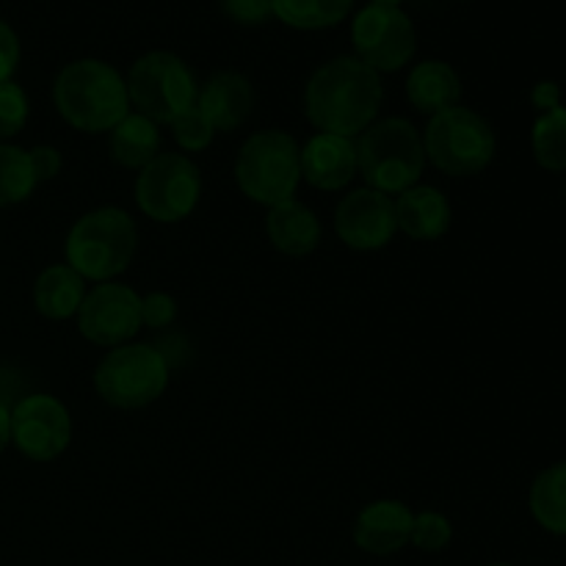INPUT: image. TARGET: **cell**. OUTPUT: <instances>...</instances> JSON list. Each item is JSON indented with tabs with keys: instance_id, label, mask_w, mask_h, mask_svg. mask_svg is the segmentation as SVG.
Masks as SVG:
<instances>
[{
	"instance_id": "cell-21",
	"label": "cell",
	"mask_w": 566,
	"mask_h": 566,
	"mask_svg": "<svg viewBox=\"0 0 566 566\" xmlns=\"http://www.w3.org/2000/svg\"><path fill=\"white\" fill-rule=\"evenodd\" d=\"M111 158L125 169H138L149 164L160 155V130L153 119L147 116L130 114L111 130Z\"/></svg>"
},
{
	"instance_id": "cell-23",
	"label": "cell",
	"mask_w": 566,
	"mask_h": 566,
	"mask_svg": "<svg viewBox=\"0 0 566 566\" xmlns=\"http://www.w3.org/2000/svg\"><path fill=\"white\" fill-rule=\"evenodd\" d=\"M354 0H274V17L296 31L335 28L352 14Z\"/></svg>"
},
{
	"instance_id": "cell-27",
	"label": "cell",
	"mask_w": 566,
	"mask_h": 566,
	"mask_svg": "<svg viewBox=\"0 0 566 566\" xmlns=\"http://www.w3.org/2000/svg\"><path fill=\"white\" fill-rule=\"evenodd\" d=\"M453 539V525L446 514L440 512H420L415 514L412 536L409 545L418 547L420 553H442Z\"/></svg>"
},
{
	"instance_id": "cell-1",
	"label": "cell",
	"mask_w": 566,
	"mask_h": 566,
	"mask_svg": "<svg viewBox=\"0 0 566 566\" xmlns=\"http://www.w3.org/2000/svg\"><path fill=\"white\" fill-rule=\"evenodd\" d=\"M385 103L381 75L357 55H337L310 75L304 114L318 133L354 138L368 130Z\"/></svg>"
},
{
	"instance_id": "cell-3",
	"label": "cell",
	"mask_w": 566,
	"mask_h": 566,
	"mask_svg": "<svg viewBox=\"0 0 566 566\" xmlns=\"http://www.w3.org/2000/svg\"><path fill=\"white\" fill-rule=\"evenodd\" d=\"M138 247V230L130 213L114 205L88 210L66 232V265L75 269L86 282H114Z\"/></svg>"
},
{
	"instance_id": "cell-24",
	"label": "cell",
	"mask_w": 566,
	"mask_h": 566,
	"mask_svg": "<svg viewBox=\"0 0 566 566\" xmlns=\"http://www.w3.org/2000/svg\"><path fill=\"white\" fill-rule=\"evenodd\" d=\"M531 147H534V158L542 169H566V108L562 103L542 111L531 130Z\"/></svg>"
},
{
	"instance_id": "cell-30",
	"label": "cell",
	"mask_w": 566,
	"mask_h": 566,
	"mask_svg": "<svg viewBox=\"0 0 566 566\" xmlns=\"http://www.w3.org/2000/svg\"><path fill=\"white\" fill-rule=\"evenodd\" d=\"M177 318V302L175 296L164 291H155L142 296V324L149 329H166L175 324Z\"/></svg>"
},
{
	"instance_id": "cell-33",
	"label": "cell",
	"mask_w": 566,
	"mask_h": 566,
	"mask_svg": "<svg viewBox=\"0 0 566 566\" xmlns=\"http://www.w3.org/2000/svg\"><path fill=\"white\" fill-rule=\"evenodd\" d=\"M558 97H562V92H558L556 83L551 81H542L539 86L534 88V94H531V99H534V105L539 111H547L553 108V105H558Z\"/></svg>"
},
{
	"instance_id": "cell-2",
	"label": "cell",
	"mask_w": 566,
	"mask_h": 566,
	"mask_svg": "<svg viewBox=\"0 0 566 566\" xmlns=\"http://www.w3.org/2000/svg\"><path fill=\"white\" fill-rule=\"evenodd\" d=\"M61 119L81 133H111L127 114V83L116 66L99 59L70 61L53 81Z\"/></svg>"
},
{
	"instance_id": "cell-26",
	"label": "cell",
	"mask_w": 566,
	"mask_h": 566,
	"mask_svg": "<svg viewBox=\"0 0 566 566\" xmlns=\"http://www.w3.org/2000/svg\"><path fill=\"white\" fill-rule=\"evenodd\" d=\"M171 136H175V144L186 153H202V149L210 147L216 136V127L210 125L208 116L193 105V108L182 111L175 122H171Z\"/></svg>"
},
{
	"instance_id": "cell-4",
	"label": "cell",
	"mask_w": 566,
	"mask_h": 566,
	"mask_svg": "<svg viewBox=\"0 0 566 566\" xmlns=\"http://www.w3.org/2000/svg\"><path fill=\"white\" fill-rule=\"evenodd\" d=\"M357 166L368 188L398 197L423 177V136L403 116L374 122L357 136Z\"/></svg>"
},
{
	"instance_id": "cell-34",
	"label": "cell",
	"mask_w": 566,
	"mask_h": 566,
	"mask_svg": "<svg viewBox=\"0 0 566 566\" xmlns=\"http://www.w3.org/2000/svg\"><path fill=\"white\" fill-rule=\"evenodd\" d=\"M11 442V409L0 401V453L9 448Z\"/></svg>"
},
{
	"instance_id": "cell-35",
	"label": "cell",
	"mask_w": 566,
	"mask_h": 566,
	"mask_svg": "<svg viewBox=\"0 0 566 566\" xmlns=\"http://www.w3.org/2000/svg\"><path fill=\"white\" fill-rule=\"evenodd\" d=\"M370 6H387V9H401L403 0H370Z\"/></svg>"
},
{
	"instance_id": "cell-6",
	"label": "cell",
	"mask_w": 566,
	"mask_h": 566,
	"mask_svg": "<svg viewBox=\"0 0 566 566\" xmlns=\"http://www.w3.org/2000/svg\"><path fill=\"white\" fill-rule=\"evenodd\" d=\"M426 164L448 177L481 175L492 164L497 149L490 122L464 105L434 114L423 133Z\"/></svg>"
},
{
	"instance_id": "cell-12",
	"label": "cell",
	"mask_w": 566,
	"mask_h": 566,
	"mask_svg": "<svg viewBox=\"0 0 566 566\" xmlns=\"http://www.w3.org/2000/svg\"><path fill=\"white\" fill-rule=\"evenodd\" d=\"M11 442L31 462H53L70 448V409L48 392L25 396L11 407Z\"/></svg>"
},
{
	"instance_id": "cell-25",
	"label": "cell",
	"mask_w": 566,
	"mask_h": 566,
	"mask_svg": "<svg viewBox=\"0 0 566 566\" xmlns=\"http://www.w3.org/2000/svg\"><path fill=\"white\" fill-rule=\"evenodd\" d=\"M36 186L28 149L0 142V208L25 202L36 191Z\"/></svg>"
},
{
	"instance_id": "cell-28",
	"label": "cell",
	"mask_w": 566,
	"mask_h": 566,
	"mask_svg": "<svg viewBox=\"0 0 566 566\" xmlns=\"http://www.w3.org/2000/svg\"><path fill=\"white\" fill-rule=\"evenodd\" d=\"M28 94L14 81L0 83V142H9L11 136L25 127L28 122Z\"/></svg>"
},
{
	"instance_id": "cell-16",
	"label": "cell",
	"mask_w": 566,
	"mask_h": 566,
	"mask_svg": "<svg viewBox=\"0 0 566 566\" xmlns=\"http://www.w3.org/2000/svg\"><path fill=\"white\" fill-rule=\"evenodd\" d=\"M197 108L221 133L238 130L254 111V86L235 70H221L199 86Z\"/></svg>"
},
{
	"instance_id": "cell-15",
	"label": "cell",
	"mask_w": 566,
	"mask_h": 566,
	"mask_svg": "<svg viewBox=\"0 0 566 566\" xmlns=\"http://www.w3.org/2000/svg\"><path fill=\"white\" fill-rule=\"evenodd\" d=\"M359 175L357 142L335 133H315L302 147V180L318 191H343Z\"/></svg>"
},
{
	"instance_id": "cell-18",
	"label": "cell",
	"mask_w": 566,
	"mask_h": 566,
	"mask_svg": "<svg viewBox=\"0 0 566 566\" xmlns=\"http://www.w3.org/2000/svg\"><path fill=\"white\" fill-rule=\"evenodd\" d=\"M265 232L276 252L287 254V258H307L318 249L321 221L313 210L298 199H287V202L269 208L265 216Z\"/></svg>"
},
{
	"instance_id": "cell-10",
	"label": "cell",
	"mask_w": 566,
	"mask_h": 566,
	"mask_svg": "<svg viewBox=\"0 0 566 566\" xmlns=\"http://www.w3.org/2000/svg\"><path fill=\"white\" fill-rule=\"evenodd\" d=\"M354 53L370 70L398 72L415 59L418 50V31L403 9L387 6H365L352 22Z\"/></svg>"
},
{
	"instance_id": "cell-36",
	"label": "cell",
	"mask_w": 566,
	"mask_h": 566,
	"mask_svg": "<svg viewBox=\"0 0 566 566\" xmlns=\"http://www.w3.org/2000/svg\"><path fill=\"white\" fill-rule=\"evenodd\" d=\"M486 566H514V564H503V562H497V564H486Z\"/></svg>"
},
{
	"instance_id": "cell-9",
	"label": "cell",
	"mask_w": 566,
	"mask_h": 566,
	"mask_svg": "<svg viewBox=\"0 0 566 566\" xmlns=\"http://www.w3.org/2000/svg\"><path fill=\"white\" fill-rule=\"evenodd\" d=\"M202 197L199 166L182 153H160L136 177V205L158 224H177L197 210Z\"/></svg>"
},
{
	"instance_id": "cell-13",
	"label": "cell",
	"mask_w": 566,
	"mask_h": 566,
	"mask_svg": "<svg viewBox=\"0 0 566 566\" xmlns=\"http://www.w3.org/2000/svg\"><path fill=\"white\" fill-rule=\"evenodd\" d=\"M335 232L348 249L379 252L396 238V202L376 188H357L335 210Z\"/></svg>"
},
{
	"instance_id": "cell-8",
	"label": "cell",
	"mask_w": 566,
	"mask_h": 566,
	"mask_svg": "<svg viewBox=\"0 0 566 566\" xmlns=\"http://www.w3.org/2000/svg\"><path fill=\"white\" fill-rule=\"evenodd\" d=\"M125 83L136 114L147 116L155 125H171L182 111L197 105V77L191 66L169 50H149L136 59Z\"/></svg>"
},
{
	"instance_id": "cell-29",
	"label": "cell",
	"mask_w": 566,
	"mask_h": 566,
	"mask_svg": "<svg viewBox=\"0 0 566 566\" xmlns=\"http://www.w3.org/2000/svg\"><path fill=\"white\" fill-rule=\"evenodd\" d=\"M221 11L238 25H263L274 17V0H219Z\"/></svg>"
},
{
	"instance_id": "cell-5",
	"label": "cell",
	"mask_w": 566,
	"mask_h": 566,
	"mask_svg": "<svg viewBox=\"0 0 566 566\" xmlns=\"http://www.w3.org/2000/svg\"><path fill=\"white\" fill-rule=\"evenodd\" d=\"M235 182L252 202L274 205L296 199L302 182V147L285 130H260L243 142L235 158Z\"/></svg>"
},
{
	"instance_id": "cell-19",
	"label": "cell",
	"mask_w": 566,
	"mask_h": 566,
	"mask_svg": "<svg viewBox=\"0 0 566 566\" xmlns=\"http://www.w3.org/2000/svg\"><path fill=\"white\" fill-rule=\"evenodd\" d=\"M407 99L415 111L426 116L442 114L462 99V81L448 61L426 59L415 64L407 75Z\"/></svg>"
},
{
	"instance_id": "cell-32",
	"label": "cell",
	"mask_w": 566,
	"mask_h": 566,
	"mask_svg": "<svg viewBox=\"0 0 566 566\" xmlns=\"http://www.w3.org/2000/svg\"><path fill=\"white\" fill-rule=\"evenodd\" d=\"M28 158H31V169L36 175V182L53 180L61 171V164H64L59 149L50 147V144H39V147L28 149Z\"/></svg>"
},
{
	"instance_id": "cell-17",
	"label": "cell",
	"mask_w": 566,
	"mask_h": 566,
	"mask_svg": "<svg viewBox=\"0 0 566 566\" xmlns=\"http://www.w3.org/2000/svg\"><path fill=\"white\" fill-rule=\"evenodd\" d=\"M396 221L403 235L415 241H440L451 230L453 210L446 193L434 186H412L396 199Z\"/></svg>"
},
{
	"instance_id": "cell-31",
	"label": "cell",
	"mask_w": 566,
	"mask_h": 566,
	"mask_svg": "<svg viewBox=\"0 0 566 566\" xmlns=\"http://www.w3.org/2000/svg\"><path fill=\"white\" fill-rule=\"evenodd\" d=\"M17 64H20V39L9 22L0 20V83L11 81Z\"/></svg>"
},
{
	"instance_id": "cell-14",
	"label": "cell",
	"mask_w": 566,
	"mask_h": 566,
	"mask_svg": "<svg viewBox=\"0 0 566 566\" xmlns=\"http://www.w3.org/2000/svg\"><path fill=\"white\" fill-rule=\"evenodd\" d=\"M415 512L401 501L381 497L368 503L354 520V545L368 556H392L409 545Z\"/></svg>"
},
{
	"instance_id": "cell-7",
	"label": "cell",
	"mask_w": 566,
	"mask_h": 566,
	"mask_svg": "<svg viewBox=\"0 0 566 566\" xmlns=\"http://www.w3.org/2000/svg\"><path fill=\"white\" fill-rule=\"evenodd\" d=\"M169 359L147 343L108 348L94 370V390L114 409H144L169 387Z\"/></svg>"
},
{
	"instance_id": "cell-20",
	"label": "cell",
	"mask_w": 566,
	"mask_h": 566,
	"mask_svg": "<svg viewBox=\"0 0 566 566\" xmlns=\"http://www.w3.org/2000/svg\"><path fill=\"white\" fill-rule=\"evenodd\" d=\"M86 280L66 263L48 265L33 282V307L50 321L75 318L86 296Z\"/></svg>"
},
{
	"instance_id": "cell-22",
	"label": "cell",
	"mask_w": 566,
	"mask_h": 566,
	"mask_svg": "<svg viewBox=\"0 0 566 566\" xmlns=\"http://www.w3.org/2000/svg\"><path fill=\"white\" fill-rule=\"evenodd\" d=\"M528 506L542 528L566 536V462L553 464L536 475Z\"/></svg>"
},
{
	"instance_id": "cell-11",
	"label": "cell",
	"mask_w": 566,
	"mask_h": 566,
	"mask_svg": "<svg viewBox=\"0 0 566 566\" xmlns=\"http://www.w3.org/2000/svg\"><path fill=\"white\" fill-rule=\"evenodd\" d=\"M77 329L88 343L116 348L142 332V296L122 282H99L83 296Z\"/></svg>"
}]
</instances>
